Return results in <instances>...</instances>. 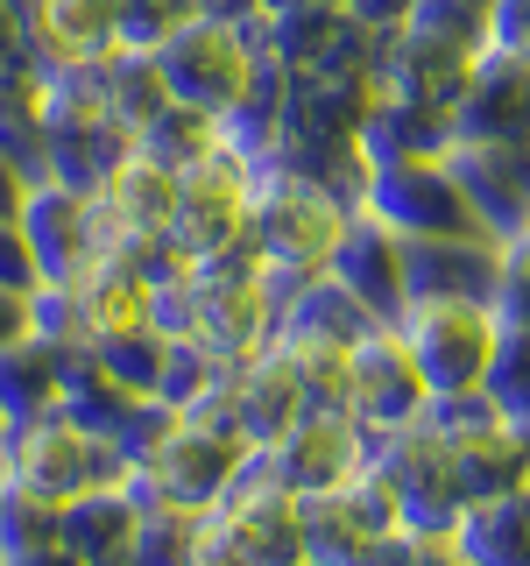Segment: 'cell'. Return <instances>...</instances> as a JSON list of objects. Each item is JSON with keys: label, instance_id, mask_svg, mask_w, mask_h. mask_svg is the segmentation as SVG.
Here are the masks:
<instances>
[{"label": "cell", "instance_id": "1", "mask_svg": "<svg viewBox=\"0 0 530 566\" xmlns=\"http://www.w3.org/2000/svg\"><path fill=\"white\" fill-rule=\"evenodd\" d=\"M347 199L332 185H318V177L276 164V170H255V212H247V255H255L262 283H269V297L283 283L326 270L332 241H340L347 227Z\"/></svg>", "mask_w": 530, "mask_h": 566}, {"label": "cell", "instance_id": "2", "mask_svg": "<svg viewBox=\"0 0 530 566\" xmlns=\"http://www.w3.org/2000/svg\"><path fill=\"white\" fill-rule=\"evenodd\" d=\"M247 212H255V170H247L226 142H212L205 156H191V164L177 170L163 248L177 262H220V255H234V248H247Z\"/></svg>", "mask_w": 530, "mask_h": 566}, {"label": "cell", "instance_id": "3", "mask_svg": "<svg viewBox=\"0 0 530 566\" xmlns=\"http://www.w3.org/2000/svg\"><path fill=\"white\" fill-rule=\"evenodd\" d=\"M247 439H241V424L234 418H220V411H177V424L163 432V447H156L141 468H128L120 482L141 489V495H163V503L177 510H205V503H220L226 489H234V474L247 468Z\"/></svg>", "mask_w": 530, "mask_h": 566}, {"label": "cell", "instance_id": "4", "mask_svg": "<svg viewBox=\"0 0 530 566\" xmlns=\"http://www.w3.org/2000/svg\"><path fill=\"white\" fill-rule=\"evenodd\" d=\"M191 559H297V495L247 453L234 489L191 517Z\"/></svg>", "mask_w": 530, "mask_h": 566}, {"label": "cell", "instance_id": "5", "mask_svg": "<svg viewBox=\"0 0 530 566\" xmlns=\"http://www.w3.org/2000/svg\"><path fill=\"white\" fill-rule=\"evenodd\" d=\"M353 206L375 212L396 234H488V220L459 191L446 156H389V164H368Z\"/></svg>", "mask_w": 530, "mask_h": 566}, {"label": "cell", "instance_id": "6", "mask_svg": "<svg viewBox=\"0 0 530 566\" xmlns=\"http://www.w3.org/2000/svg\"><path fill=\"white\" fill-rule=\"evenodd\" d=\"M120 453L106 447L99 432H85V424H71L64 411H43L29 424H8V447H0V482L14 489H35L50 495V503H71L78 489L93 482H120Z\"/></svg>", "mask_w": 530, "mask_h": 566}, {"label": "cell", "instance_id": "7", "mask_svg": "<svg viewBox=\"0 0 530 566\" xmlns=\"http://www.w3.org/2000/svg\"><path fill=\"white\" fill-rule=\"evenodd\" d=\"M403 347H411L417 376L438 389H481V368L495 354V333H502V318H495L488 297H411L396 318Z\"/></svg>", "mask_w": 530, "mask_h": 566}, {"label": "cell", "instance_id": "8", "mask_svg": "<svg viewBox=\"0 0 530 566\" xmlns=\"http://www.w3.org/2000/svg\"><path fill=\"white\" fill-rule=\"evenodd\" d=\"M170 199H177V170L156 156H120L99 177V191H85V220H93L99 255H149L170 234Z\"/></svg>", "mask_w": 530, "mask_h": 566}, {"label": "cell", "instance_id": "9", "mask_svg": "<svg viewBox=\"0 0 530 566\" xmlns=\"http://www.w3.org/2000/svg\"><path fill=\"white\" fill-rule=\"evenodd\" d=\"M156 64H163L170 99H184V106H199V114L220 120V114L241 106L247 78H255V43H247V29L199 14V22H184L163 50H156Z\"/></svg>", "mask_w": 530, "mask_h": 566}, {"label": "cell", "instance_id": "10", "mask_svg": "<svg viewBox=\"0 0 530 566\" xmlns=\"http://www.w3.org/2000/svg\"><path fill=\"white\" fill-rule=\"evenodd\" d=\"M255 453H262V468H269L290 495H326V489H340L353 468H368L375 439H368V424L353 418V411L311 403V411L297 418L276 447H255Z\"/></svg>", "mask_w": 530, "mask_h": 566}, {"label": "cell", "instance_id": "11", "mask_svg": "<svg viewBox=\"0 0 530 566\" xmlns=\"http://www.w3.org/2000/svg\"><path fill=\"white\" fill-rule=\"evenodd\" d=\"M424 403H432V382L417 376L411 347H403L396 326H375L353 340V403L347 411L368 424V439L396 432V424L424 418Z\"/></svg>", "mask_w": 530, "mask_h": 566}, {"label": "cell", "instance_id": "12", "mask_svg": "<svg viewBox=\"0 0 530 566\" xmlns=\"http://www.w3.org/2000/svg\"><path fill=\"white\" fill-rule=\"evenodd\" d=\"M453 142H530V57L481 50L453 99Z\"/></svg>", "mask_w": 530, "mask_h": 566}, {"label": "cell", "instance_id": "13", "mask_svg": "<svg viewBox=\"0 0 530 566\" xmlns=\"http://www.w3.org/2000/svg\"><path fill=\"white\" fill-rule=\"evenodd\" d=\"M326 270L340 276L347 291L382 318V326H396L403 305H411V283H403V234H396V227H382L375 212H361V206L347 212V227H340V241H332Z\"/></svg>", "mask_w": 530, "mask_h": 566}, {"label": "cell", "instance_id": "14", "mask_svg": "<svg viewBox=\"0 0 530 566\" xmlns=\"http://www.w3.org/2000/svg\"><path fill=\"white\" fill-rule=\"evenodd\" d=\"M446 164L495 241L530 220V142H453Z\"/></svg>", "mask_w": 530, "mask_h": 566}, {"label": "cell", "instance_id": "15", "mask_svg": "<svg viewBox=\"0 0 530 566\" xmlns=\"http://www.w3.org/2000/svg\"><path fill=\"white\" fill-rule=\"evenodd\" d=\"M305 411H311V397H305V382H297L290 354H283L276 340L262 347V354H247V361L234 368V389H226V418L241 424L247 447H276V439L290 432V424L305 418Z\"/></svg>", "mask_w": 530, "mask_h": 566}, {"label": "cell", "instance_id": "16", "mask_svg": "<svg viewBox=\"0 0 530 566\" xmlns=\"http://www.w3.org/2000/svg\"><path fill=\"white\" fill-rule=\"evenodd\" d=\"M22 234L35 248V270H43V283H78L85 270L99 262L93 248V220H85V199L64 185H29L22 199Z\"/></svg>", "mask_w": 530, "mask_h": 566}, {"label": "cell", "instance_id": "17", "mask_svg": "<svg viewBox=\"0 0 530 566\" xmlns=\"http://www.w3.org/2000/svg\"><path fill=\"white\" fill-rule=\"evenodd\" d=\"M403 283L411 297H488L495 234H403Z\"/></svg>", "mask_w": 530, "mask_h": 566}, {"label": "cell", "instance_id": "18", "mask_svg": "<svg viewBox=\"0 0 530 566\" xmlns=\"http://www.w3.org/2000/svg\"><path fill=\"white\" fill-rule=\"evenodd\" d=\"M353 149H361V164H389V156H446L453 149V106L368 93L361 120H353Z\"/></svg>", "mask_w": 530, "mask_h": 566}, {"label": "cell", "instance_id": "19", "mask_svg": "<svg viewBox=\"0 0 530 566\" xmlns=\"http://www.w3.org/2000/svg\"><path fill=\"white\" fill-rule=\"evenodd\" d=\"M22 29H29L35 64H93L120 50L114 0H29Z\"/></svg>", "mask_w": 530, "mask_h": 566}, {"label": "cell", "instance_id": "20", "mask_svg": "<svg viewBox=\"0 0 530 566\" xmlns=\"http://www.w3.org/2000/svg\"><path fill=\"white\" fill-rule=\"evenodd\" d=\"M135 531H141V503L128 482H93L71 503H57V538L71 559H135Z\"/></svg>", "mask_w": 530, "mask_h": 566}, {"label": "cell", "instance_id": "21", "mask_svg": "<svg viewBox=\"0 0 530 566\" xmlns=\"http://www.w3.org/2000/svg\"><path fill=\"white\" fill-rule=\"evenodd\" d=\"M446 447H453L459 503H474V495H502V489H523V482H530V439H523L509 418H488L481 432L446 439Z\"/></svg>", "mask_w": 530, "mask_h": 566}, {"label": "cell", "instance_id": "22", "mask_svg": "<svg viewBox=\"0 0 530 566\" xmlns=\"http://www.w3.org/2000/svg\"><path fill=\"white\" fill-rule=\"evenodd\" d=\"M453 559H488V566L530 559V489H502V495H474V503H459Z\"/></svg>", "mask_w": 530, "mask_h": 566}, {"label": "cell", "instance_id": "23", "mask_svg": "<svg viewBox=\"0 0 530 566\" xmlns=\"http://www.w3.org/2000/svg\"><path fill=\"white\" fill-rule=\"evenodd\" d=\"M120 156H135V128H120L114 114L99 120H78V128H50V185L64 191H99V177L120 164Z\"/></svg>", "mask_w": 530, "mask_h": 566}, {"label": "cell", "instance_id": "24", "mask_svg": "<svg viewBox=\"0 0 530 566\" xmlns=\"http://www.w3.org/2000/svg\"><path fill=\"white\" fill-rule=\"evenodd\" d=\"M43 411H57V347L43 333H14L0 340V418L29 424Z\"/></svg>", "mask_w": 530, "mask_h": 566}, {"label": "cell", "instance_id": "25", "mask_svg": "<svg viewBox=\"0 0 530 566\" xmlns=\"http://www.w3.org/2000/svg\"><path fill=\"white\" fill-rule=\"evenodd\" d=\"M163 106H170V85H163L156 50H114V57H106V114H114L120 128L141 135Z\"/></svg>", "mask_w": 530, "mask_h": 566}, {"label": "cell", "instance_id": "26", "mask_svg": "<svg viewBox=\"0 0 530 566\" xmlns=\"http://www.w3.org/2000/svg\"><path fill=\"white\" fill-rule=\"evenodd\" d=\"M290 354L297 382H305L311 403H332V411H347L353 403V340H332V333H297V340H276Z\"/></svg>", "mask_w": 530, "mask_h": 566}, {"label": "cell", "instance_id": "27", "mask_svg": "<svg viewBox=\"0 0 530 566\" xmlns=\"http://www.w3.org/2000/svg\"><path fill=\"white\" fill-rule=\"evenodd\" d=\"M332 503L347 510V524H353V538L375 553V545L389 538V531H403V489L389 482V474L368 460V468H353L340 489H332Z\"/></svg>", "mask_w": 530, "mask_h": 566}, {"label": "cell", "instance_id": "28", "mask_svg": "<svg viewBox=\"0 0 530 566\" xmlns=\"http://www.w3.org/2000/svg\"><path fill=\"white\" fill-rule=\"evenodd\" d=\"M43 553H64L57 503L35 495V489L0 482V559H43Z\"/></svg>", "mask_w": 530, "mask_h": 566}, {"label": "cell", "instance_id": "29", "mask_svg": "<svg viewBox=\"0 0 530 566\" xmlns=\"http://www.w3.org/2000/svg\"><path fill=\"white\" fill-rule=\"evenodd\" d=\"M481 389H488V403L517 424V432H530V326H502V333H495Z\"/></svg>", "mask_w": 530, "mask_h": 566}, {"label": "cell", "instance_id": "30", "mask_svg": "<svg viewBox=\"0 0 530 566\" xmlns=\"http://www.w3.org/2000/svg\"><path fill=\"white\" fill-rule=\"evenodd\" d=\"M212 142H220V120L199 114V106H184V99H170L163 114L149 120V128L135 135V149L141 156H156V164H170V170H184L191 156H205Z\"/></svg>", "mask_w": 530, "mask_h": 566}, {"label": "cell", "instance_id": "31", "mask_svg": "<svg viewBox=\"0 0 530 566\" xmlns=\"http://www.w3.org/2000/svg\"><path fill=\"white\" fill-rule=\"evenodd\" d=\"M99 368L114 376L120 389H135V397H156V376H163V354H170V333L156 326H128V333H106L93 340Z\"/></svg>", "mask_w": 530, "mask_h": 566}, {"label": "cell", "instance_id": "32", "mask_svg": "<svg viewBox=\"0 0 530 566\" xmlns=\"http://www.w3.org/2000/svg\"><path fill=\"white\" fill-rule=\"evenodd\" d=\"M403 29L432 35V43H453V50H474V57L488 50V8L481 0H411Z\"/></svg>", "mask_w": 530, "mask_h": 566}, {"label": "cell", "instance_id": "33", "mask_svg": "<svg viewBox=\"0 0 530 566\" xmlns=\"http://www.w3.org/2000/svg\"><path fill=\"white\" fill-rule=\"evenodd\" d=\"M488 305L502 326H530V220L509 227L495 241V283H488Z\"/></svg>", "mask_w": 530, "mask_h": 566}, {"label": "cell", "instance_id": "34", "mask_svg": "<svg viewBox=\"0 0 530 566\" xmlns=\"http://www.w3.org/2000/svg\"><path fill=\"white\" fill-rule=\"evenodd\" d=\"M199 0H114V29L120 50H163L184 22H199Z\"/></svg>", "mask_w": 530, "mask_h": 566}, {"label": "cell", "instance_id": "35", "mask_svg": "<svg viewBox=\"0 0 530 566\" xmlns=\"http://www.w3.org/2000/svg\"><path fill=\"white\" fill-rule=\"evenodd\" d=\"M170 424H177V411H170L163 397H135L128 411H120V424L106 432V447L120 453V468H141V460L163 447V432H170Z\"/></svg>", "mask_w": 530, "mask_h": 566}, {"label": "cell", "instance_id": "36", "mask_svg": "<svg viewBox=\"0 0 530 566\" xmlns=\"http://www.w3.org/2000/svg\"><path fill=\"white\" fill-rule=\"evenodd\" d=\"M43 283V270H35V248H29V234H22V212L14 220H0V291H35Z\"/></svg>", "mask_w": 530, "mask_h": 566}, {"label": "cell", "instance_id": "37", "mask_svg": "<svg viewBox=\"0 0 530 566\" xmlns=\"http://www.w3.org/2000/svg\"><path fill=\"white\" fill-rule=\"evenodd\" d=\"M488 43L495 50H530V0H488Z\"/></svg>", "mask_w": 530, "mask_h": 566}, {"label": "cell", "instance_id": "38", "mask_svg": "<svg viewBox=\"0 0 530 566\" xmlns=\"http://www.w3.org/2000/svg\"><path fill=\"white\" fill-rule=\"evenodd\" d=\"M22 199H29V177L8 164V156H0V220H14V212H22Z\"/></svg>", "mask_w": 530, "mask_h": 566}, {"label": "cell", "instance_id": "39", "mask_svg": "<svg viewBox=\"0 0 530 566\" xmlns=\"http://www.w3.org/2000/svg\"><path fill=\"white\" fill-rule=\"evenodd\" d=\"M199 8L212 14V22H234V29H247L262 14V0H199Z\"/></svg>", "mask_w": 530, "mask_h": 566}, {"label": "cell", "instance_id": "40", "mask_svg": "<svg viewBox=\"0 0 530 566\" xmlns=\"http://www.w3.org/2000/svg\"><path fill=\"white\" fill-rule=\"evenodd\" d=\"M14 333H29V297L0 291V340H14Z\"/></svg>", "mask_w": 530, "mask_h": 566}, {"label": "cell", "instance_id": "41", "mask_svg": "<svg viewBox=\"0 0 530 566\" xmlns=\"http://www.w3.org/2000/svg\"><path fill=\"white\" fill-rule=\"evenodd\" d=\"M276 8H347V0H262V14H276Z\"/></svg>", "mask_w": 530, "mask_h": 566}, {"label": "cell", "instance_id": "42", "mask_svg": "<svg viewBox=\"0 0 530 566\" xmlns=\"http://www.w3.org/2000/svg\"><path fill=\"white\" fill-rule=\"evenodd\" d=\"M0 447H8V418H0Z\"/></svg>", "mask_w": 530, "mask_h": 566}, {"label": "cell", "instance_id": "43", "mask_svg": "<svg viewBox=\"0 0 530 566\" xmlns=\"http://www.w3.org/2000/svg\"><path fill=\"white\" fill-rule=\"evenodd\" d=\"M481 8H488V0H481Z\"/></svg>", "mask_w": 530, "mask_h": 566}, {"label": "cell", "instance_id": "44", "mask_svg": "<svg viewBox=\"0 0 530 566\" xmlns=\"http://www.w3.org/2000/svg\"><path fill=\"white\" fill-rule=\"evenodd\" d=\"M523 57H530V50H523Z\"/></svg>", "mask_w": 530, "mask_h": 566}]
</instances>
